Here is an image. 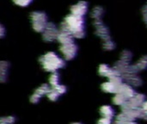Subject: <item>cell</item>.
<instances>
[{"mask_svg": "<svg viewBox=\"0 0 147 124\" xmlns=\"http://www.w3.org/2000/svg\"><path fill=\"white\" fill-rule=\"evenodd\" d=\"M0 124H6V123H0Z\"/></svg>", "mask_w": 147, "mask_h": 124, "instance_id": "obj_28", "label": "cell"}, {"mask_svg": "<svg viewBox=\"0 0 147 124\" xmlns=\"http://www.w3.org/2000/svg\"><path fill=\"white\" fill-rule=\"evenodd\" d=\"M118 93H121L122 96H124L127 100H129L130 98H132L134 95H135V91L134 90V88L128 85V84H124L122 83L118 89Z\"/></svg>", "mask_w": 147, "mask_h": 124, "instance_id": "obj_8", "label": "cell"}, {"mask_svg": "<svg viewBox=\"0 0 147 124\" xmlns=\"http://www.w3.org/2000/svg\"><path fill=\"white\" fill-rule=\"evenodd\" d=\"M73 36L72 35L67 31L66 29L65 28H62L60 29V31L59 32V35H58V41L61 43V44H65V43H69V42H72L73 41Z\"/></svg>", "mask_w": 147, "mask_h": 124, "instance_id": "obj_9", "label": "cell"}, {"mask_svg": "<svg viewBox=\"0 0 147 124\" xmlns=\"http://www.w3.org/2000/svg\"><path fill=\"white\" fill-rule=\"evenodd\" d=\"M61 28L69 31L76 38H83L85 35L84 16L70 14L65 18Z\"/></svg>", "mask_w": 147, "mask_h": 124, "instance_id": "obj_1", "label": "cell"}, {"mask_svg": "<svg viewBox=\"0 0 147 124\" xmlns=\"http://www.w3.org/2000/svg\"><path fill=\"white\" fill-rule=\"evenodd\" d=\"M99 74L103 76V77H107V78L110 79L113 76H115L116 74H120V73H117L114 68H110L109 66L102 64L99 67Z\"/></svg>", "mask_w": 147, "mask_h": 124, "instance_id": "obj_11", "label": "cell"}, {"mask_svg": "<svg viewBox=\"0 0 147 124\" xmlns=\"http://www.w3.org/2000/svg\"><path fill=\"white\" fill-rule=\"evenodd\" d=\"M100 112L103 117H108V118H111V119H113V117L115 115L114 110L112 109V107H110L109 105L102 106L100 110Z\"/></svg>", "mask_w": 147, "mask_h": 124, "instance_id": "obj_14", "label": "cell"}, {"mask_svg": "<svg viewBox=\"0 0 147 124\" xmlns=\"http://www.w3.org/2000/svg\"><path fill=\"white\" fill-rule=\"evenodd\" d=\"M43 32V39L47 41H53L55 39H57L58 35H59V31L56 28V26H54L53 23H48L46 25Z\"/></svg>", "mask_w": 147, "mask_h": 124, "instance_id": "obj_6", "label": "cell"}, {"mask_svg": "<svg viewBox=\"0 0 147 124\" xmlns=\"http://www.w3.org/2000/svg\"><path fill=\"white\" fill-rule=\"evenodd\" d=\"M15 122V118L13 117H3L0 120V123H3L6 124H11Z\"/></svg>", "mask_w": 147, "mask_h": 124, "instance_id": "obj_24", "label": "cell"}, {"mask_svg": "<svg viewBox=\"0 0 147 124\" xmlns=\"http://www.w3.org/2000/svg\"><path fill=\"white\" fill-rule=\"evenodd\" d=\"M49 83L53 86H55V85H59V75L58 73H53L49 78Z\"/></svg>", "mask_w": 147, "mask_h": 124, "instance_id": "obj_20", "label": "cell"}, {"mask_svg": "<svg viewBox=\"0 0 147 124\" xmlns=\"http://www.w3.org/2000/svg\"><path fill=\"white\" fill-rule=\"evenodd\" d=\"M33 28L37 32H42L47 24V16L43 12H33L30 16Z\"/></svg>", "mask_w": 147, "mask_h": 124, "instance_id": "obj_3", "label": "cell"}, {"mask_svg": "<svg viewBox=\"0 0 147 124\" xmlns=\"http://www.w3.org/2000/svg\"><path fill=\"white\" fill-rule=\"evenodd\" d=\"M134 67L136 73L141 70H145L147 67V55L143 56L135 65H134Z\"/></svg>", "mask_w": 147, "mask_h": 124, "instance_id": "obj_15", "label": "cell"}, {"mask_svg": "<svg viewBox=\"0 0 147 124\" xmlns=\"http://www.w3.org/2000/svg\"><path fill=\"white\" fill-rule=\"evenodd\" d=\"M72 124H81V123H72Z\"/></svg>", "mask_w": 147, "mask_h": 124, "instance_id": "obj_29", "label": "cell"}, {"mask_svg": "<svg viewBox=\"0 0 147 124\" xmlns=\"http://www.w3.org/2000/svg\"><path fill=\"white\" fill-rule=\"evenodd\" d=\"M53 90L56 91V92H58L59 94V96L60 95H62V94H64L65 91H66V88H65V85H55V86H53Z\"/></svg>", "mask_w": 147, "mask_h": 124, "instance_id": "obj_21", "label": "cell"}, {"mask_svg": "<svg viewBox=\"0 0 147 124\" xmlns=\"http://www.w3.org/2000/svg\"><path fill=\"white\" fill-rule=\"evenodd\" d=\"M123 78L127 80V84L131 86H140L142 84V80L136 75V73H129L123 76Z\"/></svg>", "mask_w": 147, "mask_h": 124, "instance_id": "obj_12", "label": "cell"}, {"mask_svg": "<svg viewBox=\"0 0 147 124\" xmlns=\"http://www.w3.org/2000/svg\"><path fill=\"white\" fill-rule=\"evenodd\" d=\"M140 117H147V101H144L140 106Z\"/></svg>", "mask_w": 147, "mask_h": 124, "instance_id": "obj_22", "label": "cell"}, {"mask_svg": "<svg viewBox=\"0 0 147 124\" xmlns=\"http://www.w3.org/2000/svg\"><path fill=\"white\" fill-rule=\"evenodd\" d=\"M40 64L46 71L55 72L65 66V61L55 53L49 52L40 58Z\"/></svg>", "mask_w": 147, "mask_h": 124, "instance_id": "obj_2", "label": "cell"}, {"mask_svg": "<svg viewBox=\"0 0 147 124\" xmlns=\"http://www.w3.org/2000/svg\"><path fill=\"white\" fill-rule=\"evenodd\" d=\"M102 47L105 50H113L115 47L114 41L109 38L108 40H104L103 41V44H102Z\"/></svg>", "mask_w": 147, "mask_h": 124, "instance_id": "obj_19", "label": "cell"}, {"mask_svg": "<svg viewBox=\"0 0 147 124\" xmlns=\"http://www.w3.org/2000/svg\"><path fill=\"white\" fill-rule=\"evenodd\" d=\"M142 16H143V19L147 25V3L144 6L143 9H142Z\"/></svg>", "mask_w": 147, "mask_h": 124, "instance_id": "obj_26", "label": "cell"}, {"mask_svg": "<svg viewBox=\"0 0 147 124\" xmlns=\"http://www.w3.org/2000/svg\"><path fill=\"white\" fill-rule=\"evenodd\" d=\"M14 2L17 5H20L22 7H25V6L28 5L32 2V0H14Z\"/></svg>", "mask_w": 147, "mask_h": 124, "instance_id": "obj_23", "label": "cell"}, {"mask_svg": "<svg viewBox=\"0 0 147 124\" xmlns=\"http://www.w3.org/2000/svg\"><path fill=\"white\" fill-rule=\"evenodd\" d=\"M88 10V4L86 2L80 1L77 4L71 6V12L73 15L79 16H84Z\"/></svg>", "mask_w": 147, "mask_h": 124, "instance_id": "obj_7", "label": "cell"}, {"mask_svg": "<svg viewBox=\"0 0 147 124\" xmlns=\"http://www.w3.org/2000/svg\"><path fill=\"white\" fill-rule=\"evenodd\" d=\"M121 85H117L115 83H114L113 81L109 80L108 82H105L102 85V89L106 91V92H109V93H117L118 92V89L119 86Z\"/></svg>", "mask_w": 147, "mask_h": 124, "instance_id": "obj_13", "label": "cell"}, {"mask_svg": "<svg viewBox=\"0 0 147 124\" xmlns=\"http://www.w3.org/2000/svg\"><path fill=\"white\" fill-rule=\"evenodd\" d=\"M93 24H94L95 28H96V35L101 37L103 41L104 40H108V39L110 38L109 28L104 25V23L102 22L101 19L94 20V23Z\"/></svg>", "mask_w": 147, "mask_h": 124, "instance_id": "obj_5", "label": "cell"}, {"mask_svg": "<svg viewBox=\"0 0 147 124\" xmlns=\"http://www.w3.org/2000/svg\"><path fill=\"white\" fill-rule=\"evenodd\" d=\"M113 101H114V103L115 104H118V105H123L127 101V99L124 97V96H122L121 93H116L115 94V96L114 97V98H113Z\"/></svg>", "mask_w": 147, "mask_h": 124, "instance_id": "obj_17", "label": "cell"}, {"mask_svg": "<svg viewBox=\"0 0 147 124\" xmlns=\"http://www.w3.org/2000/svg\"><path fill=\"white\" fill-rule=\"evenodd\" d=\"M49 90H50V88H49V86L47 85H41L40 88H38L35 91H34V93L33 94V96L31 97V98H30V100H31V102L32 103H37L39 100H40V97L41 96H43V95H47V93L49 91Z\"/></svg>", "mask_w": 147, "mask_h": 124, "instance_id": "obj_10", "label": "cell"}, {"mask_svg": "<svg viewBox=\"0 0 147 124\" xmlns=\"http://www.w3.org/2000/svg\"><path fill=\"white\" fill-rule=\"evenodd\" d=\"M112 123V119L111 118H108V117H102L99 121L97 124H111Z\"/></svg>", "mask_w": 147, "mask_h": 124, "instance_id": "obj_25", "label": "cell"}, {"mask_svg": "<svg viewBox=\"0 0 147 124\" xmlns=\"http://www.w3.org/2000/svg\"><path fill=\"white\" fill-rule=\"evenodd\" d=\"M4 33H5V29H4V28L0 24V38L3 37V36L4 35Z\"/></svg>", "mask_w": 147, "mask_h": 124, "instance_id": "obj_27", "label": "cell"}, {"mask_svg": "<svg viewBox=\"0 0 147 124\" xmlns=\"http://www.w3.org/2000/svg\"><path fill=\"white\" fill-rule=\"evenodd\" d=\"M103 13H104V10L102 7L100 6H96L95 7L92 11H91V17L94 19V20H98V19H101V17L103 16Z\"/></svg>", "mask_w": 147, "mask_h": 124, "instance_id": "obj_16", "label": "cell"}, {"mask_svg": "<svg viewBox=\"0 0 147 124\" xmlns=\"http://www.w3.org/2000/svg\"><path fill=\"white\" fill-rule=\"evenodd\" d=\"M59 50L63 54V55H64L65 60H71L77 54L78 46L74 43V41H72V42L62 44L60 48H59Z\"/></svg>", "mask_w": 147, "mask_h": 124, "instance_id": "obj_4", "label": "cell"}, {"mask_svg": "<svg viewBox=\"0 0 147 124\" xmlns=\"http://www.w3.org/2000/svg\"><path fill=\"white\" fill-rule=\"evenodd\" d=\"M131 60H132V53L131 52L125 50L121 54V61L128 64L131 61Z\"/></svg>", "mask_w": 147, "mask_h": 124, "instance_id": "obj_18", "label": "cell"}]
</instances>
